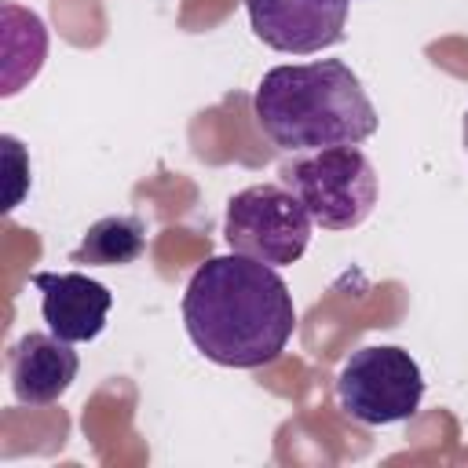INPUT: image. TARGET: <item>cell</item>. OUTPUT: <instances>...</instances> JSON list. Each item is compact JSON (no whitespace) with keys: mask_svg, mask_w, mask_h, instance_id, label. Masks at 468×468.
Masks as SVG:
<instances>
[{"mask_svg":"<svg viewBox=\"0 0 468 468\" xmlns=\"http://www.w3.org/2000/svg\"><path fill=\"white\" fill-rule=\"evenodd\" d=\"M77 351L55 333H26L7 358L11 391L22 406H51L77 380Z\"/></svg>","mask_w":468,"mask_h":468,"instance_id":"8","label":"cell"},{"mask_svg":"<svg viewBox=\"0 0 468 468\" xmlns=\"http://www.w3.org/2000/svg\"><path fill=\"white\" fill-rule=\"evenodd\" d=\"M33 285L40 292V314L55 336L84 344L106 329L113 292L102 282L77 271H37Z\"/></svg>","mask_w":468,"mask_h":468,"instance_id":"7","label":"cell"},{"mask_svg":"<svg viewBox=\"0 0 468 468\" xmlns=\"http://www.w3.org/2000/svg\"><path fill=\"white\" fill-rule=\"evenodd\" d=\"M461 135H464V150H468V113H464V128H461Z\"/></svg>","mask_w":468,"mask_h":468,"instance_id":"11","label":"cell"},{"mask_svg":"<svg viewBox=\"0 0 468 468\" xmlns=\"http://www.w3.org/2000/svg\"><path fill=\"white\" fill-rule=\"evenodd\" d=\"M311 216L303 201L278 183H256L227 201L223 238L230 252L252 256L271 267H289L307 252Z\"/></svg>","mask_w":468,"mask_h":468,"instance_id":"5","label":"cell"},{"mask_svg":"<svg viewBox=\"0 0 468 468\" xmlns=\"http://www.w3.org/2000/svg\"><path fill=\"white\" fill-rule=\"evenodd\" d=\"M183 325L208 362L260 369L285 351L296 329V307L285 278L271 263L230 252L205 260L186 282Z\"/></svg>","mask_w":468,"mask_h":468,"instance_id":"1","label":"cell"},{"mask_svg":"<svg viewBox=\"0 0 468 468\" xmlns=\"http://www.w3.org/2000/svg\"><path fill=\"white\" fill-rule=\"evenodd\" d=\"M146 249V227L132 212L102 216L88 227L80 245L69 252V263H88V267H124L135 263Z\"/></svg>","mask_w":468,"mask_h":468,"instance_id":"9","label":"cell"},{"mask_svg":"<svg viewBox=\"0 0 468 468\" xmlns=\"http://www.w3.org/2000/svg\"><path fill=\"white\" fill-rule=\"evenodd\" d=\"M282 183L325 230H351L377 205V172L358 146L307 150L282 165Z\"/></svg>","mask_w":468,"mask_h":468,"instance_id":"3","label":"cell"},{"mask_svg":"<svg viewBox=\"0 0 468 468\" xmlns=\"http://www.w3.org/2000/svg\"><path fill=\"white\" fill-rule=\"evenodd\" d=\"M48 55V29L33 11L4 4V95H15L22 80H33Z\"/></svg>","mask_w":468,"mask_h":468,"instance_id":"10","label":"cell"},{"mask_svg":"<svg viewBox=\"0 0 468 468\" xmlns=\"http://www.w3.org/2000/svg\"><path fill=\"white\" fill-rule=\"evenodd\" d=\"M256 124L282 150L358 146L377 132V110L340 58L274 66L252 95Z\"/></svg>","mask_w":468,"mask_h":468,"instance_id":"2","label":"cell"},{"mask_svg":"<svg viewBox=\"0 0 468 468\" xmlns=\"http://www.w3.org/2000/svg\"><path fill=\"white\" fill-rule=\"evenodd\" d=\"M424 399V373L410 351L391 344H373L351 351V358L336 373V402L340 410L369 428L399 424L417 413Z\"/></svg>","mask_w":468,"mask_h":468,"instance_id":"4","label":"cell"},{"mask_svg":"<svg viewBox=\"0 0 468 468\" xmlns=\"http://www.w3.org/2000/svg\"><path fill=\"white\" fill-rule=\"evenodd\" d=\"M351 0H245L252 33L285 55H314L344 40Z\"/></svg>","mask_w":468,"mask_h":468,"instance_id":"6","label":"cell"}]
</instances>
